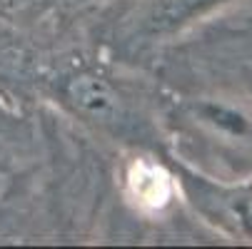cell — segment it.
Listing matches in <instances>:
<instances>
[{"mask_svg":"<svg viewBox=\"0 0 252 249\" xmlns=\"http://www.w3.org/2000/svg\"><path fill=\"white\" fill-rule=\"evenodd\" d=\"M53 97L80 122L120 139H137L145 135L148 122L132 97L97 67H70L50 80Z\"/></svg>","mask_w":252,"mask_h":249,"instance_id":"6da1fadb","label":"cell"},{"mask_svg":"<svg viewBox=\"0 0 252 249\" xmlns=\"http://www.w3.org/2000/svg\"><path fill=\"white\" fill-rule=\"evenodd\" d=\"M232 3L235 0H148L140 15V32L150 40L172 38Z\"/></svg>","mask_w":252,"mask_h":249,"instance_id":"7a4b0ae2","label":"cell"},{"mask_svg":"<svg viewBox=\"0 0 252 249\" xmlns=\"http://www.w3.org/2000/svg\"><path fill=\"white\" fill-rule=\"evenodd\" d=\"M130 185L135 187V197L140 202H148L153 207L155 204L160 207L170 197V174L145 160L135 162L132 174H130Z\"/></svg>","mask_w":252,"mask_h":249,"instance_id":"3957f363","label":"cell"},{"mask_svg":"<svg viewBox=\"0 0 252 249\" xmlns=\"http://www.w3.org/2000/svg\"><path fill=\"white\" fill-rule=\"evenodd\" d=\"M218 202H220L218 220H227L237 224V229H242L247 237H252V187L220 194Z\"/></svg>","mask_w":252,"mask_h":249,"instance_id":"277c9868","label":"cell"},{"mask_svg":"<svg viewBox=\"0 0 252 249\" xmlns=\"http://www.w3.org/2000/svg\"><path fill=\"white\" fill-rule=\"evenodd\" d=\"M23 135V117L10 108L5 90H0V180H8V152Z\"/></svg>","mask_w":252,"mask_h":249,"instance_id":"5b68a950","label":"cell"},{"mask_svg":"<svg viewBox=\"0 0 252 249\" xmlns=\"http://www.w3.org/2000/svg\"><path fill=\"white\" fill-rule=\"evenodd\" d=\"M5 220H8V190H5L3 194H0V237H3Z\"/></svg>","mask_w":252,"mask_h":249,"instance_id":"8992f818","label":"cell"},{"mask_svg":"<svg viewBox=\"0 0 252 249\" xmlns=\"http://www.w3.org/2000/svg\"><path fill=\"white\" fill-rule=\"evenodd\" d=\"M73 3H93V0H73Z\"/></svg>","mask_w":252,"mask_h":249,"instance_id":"52a82bcc","label":"cell"}]
</instances>
